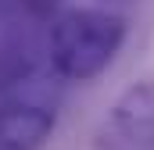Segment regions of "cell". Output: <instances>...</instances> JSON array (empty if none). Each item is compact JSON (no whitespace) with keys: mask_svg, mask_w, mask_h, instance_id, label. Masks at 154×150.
<instances>
[{"mask_svg":"<svg viewBox=\"0 0 154 150\" xmlns=\"http://www.w3.org/2000/svg\"><path fill=\"white\" fill-rule=\"evenodd\" d=\"M57 7V0H0V11L14 22H29V18H47Z\"/></svg>","mask_w":154,"mask_h":150,"instance_id":"5b68a950","label":"cell"},{"mask_svg":"<svg viewBox=\"0 0 154 150\" xmlns=\"http://www.w3.org/2000/svg\"><path fill=\"white\" fill-rule=\"evenodd\" d=\"M125 43V18L100 7H72L50 22L47 57L68 82H90L118 57Z\"/></svg>","mask_w":154,"mask_h":150,"instance_id":"6da1fadb","label":"cell"},{"mask_svg":"<svg viewBox=\"0 0 154 150\" xmlns=\"http://www.w3.org/2000/svg\"><path fill=\"white\" fill-rule=\"evenodd\" d=\"M54 125V107L39 100H7L0 104V150H43Z\"/></svg>","mask_w":154,"mask_h":150,"instance_id":"3957f363","label":"cell"},{"mask_svg":"<svg viewBox=\"0 0 154 150\" xmlns=\"http://www.w3.org/2000/svg\"><path fill=\"white\" fill-rule=\"evenodd\" d=\"M93 150H154V79L118 93L93 132Z\"/></svg>","mask_w":154,"mask_h":150,"instance_id":"7a4b0ae2","label":"cell"},{"mask_svg":"<svg viewBox=\"0 0 154 150\" xmlns=\"http://www.w3.org/2000/svg\"><path fill=\"white\" fill-rule=\"evenodd\" d=\"M39 54V39L25 22H11V29L0 32V97L22 89L36 75Z\"/></svg>","mask_w":154,"mask_h":150,"instance_id":"277c9868","label":"cell"}]
</instances>
